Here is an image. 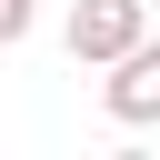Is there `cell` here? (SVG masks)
<instances>
[{"label": "cell", "mask_w": 160, "mask_h": 160, "mask_svg": "<svg viewBox=\"0 0 160 160\" xmlns=\"http://www.w3.org/2000/svg\"><path fill=\"white\" fill-rule=\"evenodd\" d=\"M100 70H110V80H100V110H110L120 130H150V120H160V40L140 30V40H130L120 60H100Z\"/></svg>", "instance_id": "6da1fadb"}, {"label": "cell", "mask_w": 160, "mask_h": 160, "mask_svg": "<svg viewBox=\"0 0 160 160\" xmlns=\"http://www.w3.org/2000/svg\"><path fill=\"white\" fill-rule=\"evenodd\" d=\"M140 30H150V0H70V60H80V70L120 60Z\"/></svg>", "instance_id": "7a4b0ae2"}, {"label": "cell", "mask_w": 160, "mask_h": 160, "mask_svg": "<svg viewBox=\"0 0 160 160\" xmlns=\"http://www.w3.org/2000/svg\"><path fill=\"white\" fill-rule=\"evenodd\" d=\"M30 20H40V0H0V50H20V40H30Z\"/></svg>", "instance_id": "3957f363"}]
</instances>
